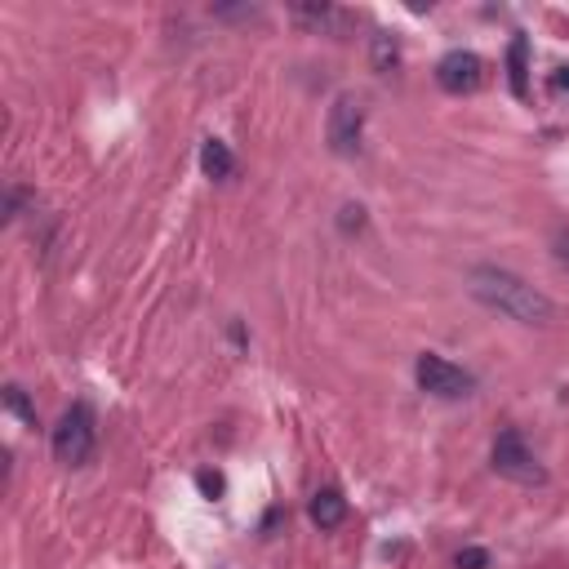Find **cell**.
Returning <instances> with one entry per match:
<instances>
[{
	"label": "cell",
	"instance_id": "6da1fadb",
	"mask_svg": "<svg viewBox=\"0 0 569 569\" xmlns=\"http://www.w3.org/2000/svg\"><path fill=\"white\" fill-rule=\"evenodd\" d=\"M467 289H471V298H480L485 307L503 311L516 325H538V330H543V325L556 320V303L543 289H534L530 281H521L516 272H508V268H490V263L471 268Z\"/></svg>",
	"mask_w": 569,
	"mask_h": 569
},
{
	"label": "cell",
	"instance_id": "7a4b0ae2",
	"mask_svg": "<svg viewBox=\"0 0 569 569\" xmlns=\"http://www.w3.org/2000/svg\"><path fill=\"white\" fill-rule=\"evenodd\" d=\"M54 458L62 463V467H86L90 458H94V445H99V423H94V410L86 400H76L71 410L58 419V428H54Z\"/></svg>",
	"mask_w": 569,
	"mask_h": 569
},
{
	"label": "cell",
	"instance_id": "3957f363",
	"mask_svg": "<svg viewBox=\"0 0 569 569\" xmlns=\"http://www.w3.org/2000/svg\"><path fill=\"white\" fill-rule=\"evenodd\" d=\"M490 463H494V471H499L503 480H516V485H543V480H547V471L538 467L534 449L525 445V436H521L516 428L499 432V441H494V449H490Z\"/></svg>",
	"mask_w": 569,
	"mask_h": 569
},
{
	"label": "cell",
	"instance_id": "277c9868",
	"mask_svg": "<svg viewBox=\"0 0 569 569\" xmlns=\"http://www.w3.org/2000/svg\"><path fill=\"white\" fill-rule=\"evenodd\" d=\"M414 378H419V387H423L428 396H441V400H463V396H471V387H476V378H471L463 365H454V361H445V356H436V352H423V356L414 361Z\"/></svg>",
	"mask_w": 569,
	"mask_h": 569
},
{
	"label": "cell",
	"instance_id": "5b68a950",
	"mask_svg": "<svg viewBox=\"0 0 569 569\" xmlns=\"http://www.w3.org/2000/svg\"><path fill=\"white\" fill-rule=\"evenodd\" d=\"M325 138H330L334 156H356L361 138H365V107L352 94H339L330 107V121H325Z\"/></svg>",
	"mask_w": 569,
	"mask_h": 569
},
{
	"label": "cell",
	"instance_id": "8992f818",
	"mask_svg": "<svg viewBox=\"0 0 569 569\" xmlns=\"http://www.w3.org/2000/svg\"><path fill=\"white\" fill-rule=\"evenodd\" d=\"M480 80H485V62L471 49H449L436 62V86L445 94H471V90H480Z\"/></svg>",
	"mask_w": 569,
	"mask_h": 569
},
{
	"label": "cell",
	"instance_id": "52a82bcc",
	"mask_svg": "<svg viewBox=\"0 0 569 569\" xmlns=\"http://www.w3.org/2000/svg\"><path fill=\"white\" fill-rule=\"evenodd\" d=\"M294 19L320 36H343L352 27V14L348 10H334V5H294Z\"/></svg>",
	"mask_w": 569,
	"mask_h": 569
},
{
	"label": "cell",
	"instance_id": "ba28073f",
	"mask_svg": "<svg viewBox=\"0 0 569 569\" xmlns=\"http://www.w3.org/2000/svg\"><path fill=\"white\" fill-rule=\"evenodd\" d=\"M307 516H311V525H320V530H339V525L348 521V499L334 490V485H325V490L311 494Z\"/></svg>",
	"mask_w": 569,
	"mask_h": 569
},
{
	"label": "cell",
	"instance_id": "9c48e42d",
	"mask_svg": "<svg viewBox=\"0 0 569 569\" xmlns=\"http://www.w3.org/2000/svg\"><path fill=\"white\" fill-rule=\"evenodd\" d=\"M231 170H236L231 147H227L223 138H205V143H201V174L214 179V183H223V179H231Z\"/></svg>",
	"mask_w": 569,
	"mask_h": 569
},
{
	"label": "cell",
	"instance_id": "30bf717a",
	"mask_svg": "<svg viewBox=\"0 0 569 569\" xmlns=\"http://www.w3.org/2000/svg\"><path fill=\"white\" fill-rule=\"evenodd\" d=\"M508 86L516 99L530 94V41L525 36H512V45H508Z\"/></svg>",
	"mask_w": 569,
	"mask_h": 569
},
{
	"label": "cell",
	"instance_id": "8fae6325",
	"mask_svg": "<svg viewBox=\"0 0 569 569\" xmlns=\"http://www.w3.org/2000/svg\"><path fill=\"white\" fill-rule=\"evenodd\" d=\"M5 405H10V414H19L23 423H36V410H32V400H27V391L19 383L5 387Z\"/></svg>",
	"mask_w": 569,
	"mask_h": 569
},
{
	"label": "cell",
	"instance_id": "7c38bea8",
	"mask_svg": "<svg viewBox=\"0 0 569 569\" xmlns=\"http://www.w3.org/2000/svg\"><path fill=\"white\" fill-rule=\"evenodd\" d=\"M454 565H458V569H485V565H490V551H485V547H463V551L454 556Z\"/></svg>",
	"mask_w": 569,
	"mask_h": 569
},
{
	"label": "cell",
	"instance_id": "4fadbf2b",
	"mask_svg": "<svg viewBox=\"0 0 569 569\" xmlns=\"http://www.w3.org/2000/svg\"><path fill=\"white\" fill-rule=\"evenodd\" d=\"M374 62H378V71H387V62H396V41L391 36L374 41Z\"/></svg>",
	"mask_w": 569,
	"mask_h": 569
},
{
	"label": "cell",
	"instance_id": "5bb4252c",
	"mask_svg": "<svg viewBox=\"0 0 569 569\" xmlns=\"http://www.w3.org/2000/svg\"><path fill=\"white\" fill-rule=\"evenodd\" d=\"M196 485H201V490H205L209 499H218V494H223V476H218V471H201V476H196Z\"/></svg>",
	"mask_w": 569,
	"mask_h": 569
},
{
	"label": "cell",
	"instance_id": "9a60e30c",
	"mask_svg": "<svg viewBox=\"0 0 569 569\" xmlns=\"http://www.w3.org/2000/svg\"><path fill=\"white\" fill-rule=\"evenodd\" d=\"M339 223H343V231H352V227H361V223H365V209H361V205H348Z\"/></svg>",
	"mask_w": 569,
	"mask_h": 569
},
{
	"label": "cell",
	"instance_id": "2e32d148",
	"mask_svg": "<svg viewBox=\"0 0 569 569\" xmlns=\"http://www.w3.org/2000/svg\"><path fill=\"white\" fill-rule=\"evenodd\" d=\"M551 86H556V90H565V94H569V67H560V71H556V76H551Z\"/></svg>",
	"mask_w": 569,
	"mask_h": 569
}]
</instances>
